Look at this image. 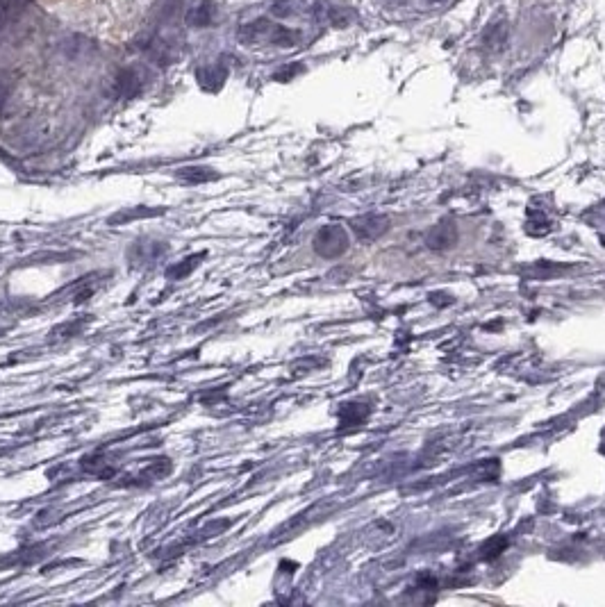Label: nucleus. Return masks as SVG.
<instances>
[{
  "label": "nucleus",
  "mask_w": 605,
  "mask_h": 607,
  "mask_svg": "<svg viewBox=\"0 0 605 607\" xmlns=\"http://www.w3.org/2000/svg\"><path fill=\"white\" fill-rule=\"evenodd\" d=\"M69 19L87 23L91 30L107 32L119 26L126 28L132 19H139V5L144 0H46Z\"/></svg>",
  "instance_id": "obj_1"
},
{
  "label": "nucleus",
  "mask_w": 605,
  "mask_h": 607,
  "mask_svg": "<svg viewBox=\"0 0 605 607\" xmlns=\"http://www.w3.org/2000/svg\"><path fill=\"white\" fill-rule=\"evenodd\" d=\"M164 210H146V207H139V210H123L119 214H114L110 219V226H121V223H130L135 219H146V216H157L162 214Z\"/></svg>",
  "instance_id": "obj_2"
},
{
  "label": "nucleus",
  "mask_w": 605,
  "mask_h": 607,
  "mask_svg": "<svg viewBox=\"0 0 605 607\" xmlns=\"http://www.w3.org/2000/svg\"><path fill=\"white\" fill-rule=\"evenodd\" d=\"M201 260H203V255H192L189 257V260H185L182 264H176V266H171V269L167 271V278L169 280H182V278H187L189 273H192L198 264H201Z\"/></svg>",
  "instance_id": "obj_3"
},
{
  "label": "nucleus",
  "mask_w": 605,
  "mask_h": 607,
  "mask_svg": "<svg viewBox=\"0 0 605 607\" xmlns=\"http://www.w3.org/2000/svg\"><path fill=\"white\" fill-rule=\"evenodd\" d=\"M171 473V462L162 460V457H157L148 467L142 471V478L146 480H162L164 476H169Z\"/></svg>",
  "instance_id": "obj_4"
},
{
  "label": "nucleus",
  "mask_w": 605,
  "mask_h": 607,
  "mask_svg": "<svg viewBox=\"0 0 605 607\" xmlns=\"http://www.w3.org/2000/svg\"><path fill=\"white\" fill-rule=\"evenodd\" d=\"M205 169H185L182 171V180L185 182H207V180H212L214 178V173H203Z\"/></svg>",
  "instance_id": "obj_5"
}]
</instances>
